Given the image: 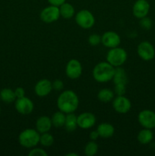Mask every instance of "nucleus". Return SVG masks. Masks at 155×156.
<instances>
[{"label":"nucleus","instance_id":"1","mask_svg":"<svg viewBox=\"0 0 155 156\" xmlns=\"http://www.w3.org/2000/svg\"><path fill=\"white\" fill-rule=\"evenodd\" d=\"M56 105L59 111L65 114L74 113L78 108V96L71 90H65L58 97Z\"/></svg>","mask_w":155,"mask_h":156},{"label":"nucleus","instance_id":"2","mask_svg":"<svg viewBox=\"0 0 155 156\" xmlns=\"http://www.w3.org/2000/svg\"><path fill=\"white\" fill-rule=\"evenodd\" d=\"M115 69L107 61L99 62L93 69V78L96 82L100 83L109 82L113 77Z\"/></svg>","mask_w":155,"mask_h":156},{"label":"nucleus","instance_id":"3","mask_svg":"<svg viewBox=\"0 0 155 156\" xmlns=\"http://www.w3.org/2000/svg\"><path fill=\"white\" fill-rule=\"evenodd\" d=\"M40 133L36 129H24L18 136V142L20 145L26 149H32L36 147L40 143Z\"/></svg>","mask_w":155,"mask_h":156},{"label":"nucleus","instance_id":"4","mask_svg":"<svg viewBox=\"0 0 155 156\" xmlns=\"http://www.w3.org/2000/svg\"><path fill=\"white\" fill-rule=\"evenodd\" d=\"M128 58L127 52L119 47L109 49L106 54V61L113 67H120L126 62Z\"/></svg>","mask_w":155,"mask_h":156},{"label":"nucleus","instance_id":"5","mask_svg":"<svg viewBox=\"0 0 155 156\" xmlns=\"http://www.w3.org/2000/svg\"><path fill=\"white\" fill-rule=\"evenodd\" d=\"M75 22L83 29H90L95 24V18L94 15L87 9H81L74 15Z\"/></svg>","mask_w":155,"mask_h":156},{"label":"nucleus","instance_id":"6","mask_svg":"<svg viewBox=\"0 0 155 156\" xmlns=\"http://www.w3.org/2000/svg\"><path fill=\"white\" fill-rule=\"evenodd\" d=\"M60 18L59 8L58 6L50 5L45 7L40 14V18L46 24H51L55 22Z\"/></svg>","mask_w":155,"mask_h":156},{"label":"nucleus","instance_id":"7","mask_svg":"<svg viewBox=\"0 0 155 156\" xmlns=\"http://www.w3.org/2000/svg\"><path fill=\"white\" fill-rule=\"evenodd\" d=\"M137 53L142 60L150 61L155 56V49L153 44H150L149 41H144L138 45Z\"/></svg>","mask_w":155,"mask_h":156},{"label":"nucleus","instance_id":"8","mask_svg":"<svg viewBox=\"0 0 155 156\" xmlns=\"http://www.w3.org/2000/svg\"><path fill=\"white\" fill-rule=\"evenodd\" d=\"M138 120L143 128L153 129L155 128V112L151 110H143L138 114Z\"/></svg>","mask_w":155,"mask_h":156},{"label":"nucleus","instance_id":"9","mask_svg":"<svg viewBox=\"0 0 155 156\" xmlns=\"http://www.w3.org/2000/svg\"><path fill=\"white\" fill-rule=\"evenodd\" d=\"M15 107L16 111L21 115H29L34 109L33 102L31 99L25 96L17 98L15 101Z\"/></svg>","mask_w":155,"mask_h":156},{"label":"nucleus","instance_id":"10","mask_svg":"<svg viewBox=\"0 0 155 156\" xmlns=\"http://www.w3.org/2000/svg\"><path fill=\"white\" fill-rule=\"evenodd\" d=\"M112 108L115 112L124 114L132 108V102L125 95H117L112 100Z\"/></svg>","mask_w":155,"mask_h":156},{"label":"nucleus","instance_id":"11","mask_svg":"<svg viewBox=\"0 0 155 156\" xmlns=\"http://www.w3.org/2000/svg\"><path fill=\"white\" fill-rule=\"evenodd\" d=\"M82 65L80 61L71 59L67 62L65 66V74L70 79H78L82 74Z\"/></svg>","mask_w":155,"mask_h":156},{"label":"nucleus","instance_id":"12","mask_svg":"<svg viewBox=\"0 0 155 156\" xmlns=\"http://www.w3.org/2000/svg\"><path fill=\"white\" fill-rule=\"evenodd\" d=\"M101 43L106 48H114L119 46L121 43V38L116 32L109 30L103 33L101 36Z\"/></svg>","mask_w":155,"mask_h":156},{"label":"nucleus","instance_id":"13","mask_svg":"<svg viewBox=\"0 0 155 156\" xmlns=\"http://www.w3.org/2000/svg\"><path fill=\"white\" fill-rule=\"evenodd\" d=\"M77 121L78 127L83 129H88L95 125L97 118L92 113L84 112L77 116Z\"/></svg>","mask_w":155,"mask_h":156},{"label":"nucleus","instance_id":"14","mask_svg":"<svg viewBox=\"0 0 155 156\" xmlns=\"http://www.w3.org/2000/svg\"><path fill=\"white\" fill-rule=\"evenodd\" d=\"M149 11L150 4L147 0H136L132 6V14L138 19L147 16Z\"/></svg>","mask_w":155,"mask_h":156},{"label":"nucleus","instance_id":"15","mask_svg":"<svg viewBox=\"0 0 155 156\" xmlns=\"http://www.w3.org/2000/svg\"><path fill=\"white\" fill-rule=\"evenodd\" d=\"M53 90L52 82L47 79H43L38 81L34 86V92L38 97L44 98L50 94Z\"/></svg>","mask_w":155,"mask_h":156},{"label":"nucleus","instance_id":"16","mask_svg":"<svg viewBox=\"0 0 155 156\" xmlns=\"http://www.w3.org/2000/svg\"><path fill=\"white\" fill-rule=\"evenodd\" d=\"M52 124L51 118L47 116H41L38 117L36 121V129L40 133H47L51 129Z\"/></svg>","mask_w":155,"mask_h":156},{"label":"nucleus","instance_id":"17","mask_svg":"<svg viewBox=\"0 0 155 156\" xmlns=\"http://www.w3.org/2000/svg\"><path fill=\"white\" fill-rule=\"evenodd\" d=\"M100 137L103 139H109L115 133V128L111 123H102L98 125L97 129Z\"/></svg>","mask_w":155,"mask_h":156},{"label":"nucleus","instance_id":"18","mask_svg":"<svg viewBox=\"0 0 155 156\" xmlns=\"http://www.w3.org/2000/svg\"><path fill=\"white\" fill-rule=\"evenodd\" d=\"M112 82H113L114 85L115 84H124V85H127L128 82H129V79H128V75L126 73V70L123 68L120 67H116L115 69V73H114V76L112 77Z\"/></svg>","mask_w":155,"mask_h":156},{"label":"nucleus","instance_id":"19","mask_svg":"<svg viewBox=\"0 0 155 156\" xmlns=\"http://www.w3.org/2000/svg\"><path fill=\"white\" fill-rule=\"evenodd\" d=\"M59 12H60V17L65 18V19H70L75 15V11H74V6L68 2H64L63 4L59 6Z\"/></svg>","mask_w":155,"mask_h":156},{"label":"nucleus","instance_id":"20","mask_svg":"<svg viewBox=\"0 0 155 156\" xmlns=\"http://www.w3.org/2000/svg\"><path fill=\"white\" fill-rule=\"evenodd\" d=\"M153 139V133L151 129L144 128L141 129L137 136V140L141 144L147 145L151 143Z\"/></svg>","mask_w":155,"mask_h":156},{"label":"nucleus","instance_id":"21","mask_svg":"<svg viewBox=\"0 0 155 156\" xmlns=\"http://www.w3.org/2000/svg\"><path fill=\"white\" fill-rule=\"evenodd\" d=\"M64 127L66 129L67 132L72 133L77 129L78 127V121L77 116L74 113H70L66 114L65 117V123L64 125Z\"/></svg>","mask_w":155,"mask_h":156},{"label":"nucleus","instance_id":"22","mask_svg":"<svg viewBox=\"0 0 155 156\" xmlns=\"http://www.w3.org/2000/svg\"><path fill=\"white\" fill-rule=\"evenodd\" d=\"M0 99L5 104L13 103L17 99L15 91L9 88H3L0 91Z\"/></svg>","mask_w":155,"mask_h":156},{"label":"nucleus","instance_id":"23","mask_svg":"<svg viewBox=\"0 0 155 156\" xmlns=\"http://www.w3.org/2000/svg\"><path fill=\"white\" fill-rule=\"evenodd\" d=\"M66 114L62 111H59L55 112L51 117V121L53 126L56 128L63 127L65 123Z\"/></svg>","mask_w":155,"mask_h":156},{"label":"nucleus","instance_id":"24","mask_svg":"<svg viewBox=\"0 0 155 156\" xmlns=\"http://www.w3.org/2000/svg\"><path fill=\"white\" fill-rule=\"evenodd\" d=\"M114 94H115L114 91L110 88H102L99 91L98 94H97V98H98L99 101L103 103H109L113 100Z\"/></svg>","mask_w":155,"mask_h":156},{"label":"nucleus","instance_id":"25","mask_svg":"<svg viewBox=\"0 0 155 156\" xmlns=\"http://www.w3.org/2000/svg\"><path fill=\"white\" fill-rule=\"evenodd\" d=\"M53 143H54V137L52 134L49 133V132L40 134L39 143L41 146L44 147H50L53 146Z\"/></svg>","mask_w":155,"mask_h":156},{"label":"nucleus","instance_id":"26","mask_svg":"<svg viewBox=\"0 0 155 156\" xmlns=\"http://www.w3.org/2000/svg\"><path fill=\"white\" fill-rule=\"evenodd\" d=\"M98 145L95 141H90L84 147V154L87 156H94L98 152Z\"/></svg>","mask_w":155,"mask_h":156},{"label":"nucleus","instance_id":"27","mask_svg":"<svg viewBox=\"0 0 155 156\" xmlns=\"http://www.w3.org/2000/svg\"><path fill=\"white\" fill-rule=\"evenodd\" d=\"M139 25L143 30H149L151 29L152 26H153V21H152V20L150 19V18H148L147 16L144 17V18L140 19Z\"/></svg>","mask_w":155,"mask_h":156},{"label":"nucleus","instance_id":"28","mask_svg":"<svg viewBox=\"0 0 155 156\" xmlns=\"http://www.w3.org/2000/svg\"><path fill=\"white\" fill-rule=\"evenodd\" d=\"M88 44L91 46H97L101 43V36L98 34H92L88 37Z\"/></svg>","mask_w":155,"mask_h":156},{"label":"nucleus","instance_id":"29","mask_svg":"<svg viewBox=\"0 0 155 156\" xmlns=\"http://www.w3.org/2000/svg\"><path fill=\"white\" fill-rule=\"evenodd\" d=\"M29 156H47L48 153L44 150L43 149L40 148H32L31 150L28 152Z\"/></svg>","mask_w":155,"mask_h":156},{"label":"nucleus","instance_id":"30","mask_svg":"<svg viewBox=\"0 0 155 156\" xmlns=\"http://www.w3.org/2000/svg\"><path fill=\"white\" fill-rule=\"evenodd\" d=\"M114 93L116 95H125L126 93V85L115 84V88H114Z\"/></svg>","mask_w":155,"mask_h":156},{"label":"nucleus","instance_id":"31","mask_svg":"<svg viewBox=\"0 0 155 156\" xmlns=\"http://www.w3.org/2000/svg\"><path fill=\"white\" fill-rule=\"evenodd\" d=\"M52 85H53V90L56 91H60L64 88V83L60 79H56L53 81L52 82Z\"/></svg>","mask_w":155,"mask_h":156},{"label":"nucleus","instance_id":"32","mask_svg":"<svg viewBox=\"0 0 155 156\" xmlns=\"http://www.w3.org/2000/svg\"><path fill=\"white\" fill-rule=\"evenodd\" d=\"M14 91H15L16 98H23L25 96V91L22 87H18Z\"/></svg>","mask_w":155,"mask_h":156},{"label":"nucleus","instance_id":"33","mask_svg":"<svg viewBox=\"0 0 155 156\" xmlns=\"http://www.w3.org/2000/svg\"><path fill=\"white\" fill-rule=\"evenodd\" d=\"M47 1H48V2L50 3V5H55V6H58V7H59L61 5L63 4L64 2H65L66 0H47Z\"/></svg>","mask_w":155,"mask_h":156},{"label":"nucleus","instance_id":"34","mask_svg":"<svg viewBox=\"0 0 155 156\" xmlns=\"http://www.w3.org/2000/svg\"><path fill=\"white\" fill-rule=\"evenodd\" d=\"M99 137H100V135H99L97 130H93L90 133L89 138L91 139V140H92V141H96V140H97V139H98Z\"/></svg>","mask_w":155,"mask_h":156},{"label":"nucleus","instance_id":"35","mask_svg":"<svg viewBox=\"0 0 155 156\" xmlns=\"http://www.w3.org/2000/svg\"><path fill=\"white\" fill-rule=\"evenodd\" d=\"M66 156H78V154L74 153V152H69V153H67Z\"/></svg>","mask_w":155,"mask_h":156},{"label":"nucleus","instance_id":"36","mask_svg":"<svg viewBox=\"0 0 155 156\" xmlns=\"http://www.w3.org/2000/svg\"><path fill=\"white\" fill-rule=\"evenodd\" d=\"M1 111H2V110H1V108H0V114H1Z\"/></svg>","mask_w":155,"mask_h":156}]
</instances>
